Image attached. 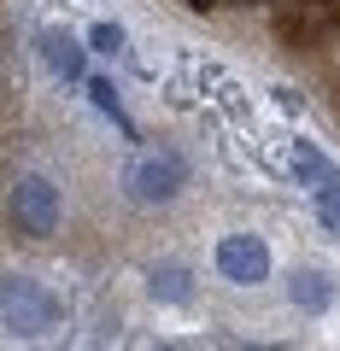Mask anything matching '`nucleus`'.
Masks as SVG:
<instances>
[{
	"mask_svg": "<svg viewBox=\"0 0 340 351\" xmlns=\"http://www.w3.org/2000/svg\"><path fill=\"white\" fill-rule=\"evenodd\" d=\"M182 188H188V164L177 152H147L129 170V199L135 205H170Z\"/></svg>",
	"mask_w": 340,
	"mask_h": 351,
	"instance_id": "obj_3",
	"label": "nucleus"
},
{
	"mask_svg": "<svg viewBox=\"0 0 340 351\" xmlns=\"http://www.w3.org/2000/svg\"><path fill=\"white\" fill-rule=\"evenodd\" d=\"M147 287H152V299H164V304H182V299L194 293V287H188V269H182V263H159Z\"/></svg>",
	"mask_w": 340,
	"mask_h": 351,
	"instance_id": "obj_8",
	"label": "nucleus"
},
{
	"mask_svg": "<svg viewBox=\"0 0 340 351\" xmlns=\"http://www.w3.org/2000/svg\"><path fill=\"white\" fill-rule=\"evenodd\" d=\"M89 100H94V106H100V112H106V117H117V123H124V112H117V88H112V82H106V76H94V82H89ZM124 129H129V123H124Z\"/></svg>",
	"mask_w": 340,
	"mask_h": 351,
	"instance_id": "obj_10",
	"label": "nucleus"
},
{
	"mask_svg": "<svg viewBox=\"0 0 340 351\" xmlns=\"http://www.w3.org/2000/svg\"><path fill=\"white\" fill-rule=\"evenodd\" d=\"M82 53H89V47H82L76 36H65V29H47V36H41V59H47L65 82H76V76H82Z\"/></svg>",
	"mask_w": 340,
	"mask_h": 351,
	"instance_id": "obj_5",
	"label": "nucleus"
},
{
	"mask_svg": "<svg viewBox=\"0 0 340 351\" xmlns=\"http://www.w3.org/2000/svg\"><path fill=\"white\" fill-rule=\"evenodd\" d=\"M317 217H323L328 234H340V188H323V193H317Z\"/></svg>",
	"mask_w": 340,
	"mask_h": 351,
	"instance_id": "obj_11",
	"label": "nucleus"
},
{
	"mask_svg": "<svg viewBox=\"0 0 340 351\" xmlns=\"http://www.w3.org/2000/svg\"><path fill=\"white\" fill-rule=\"evenodd\" d=\"M288 293H293V304H299V311H328V299H335V287H328L323 269H293Z\"/></svg>",
	"mask_w": 340,
	"mask_h": 351,
	"instance_id": "obj_6",
	"label": "nucleus"
},
{
	"mask_svg": "<svg viewBox=\"0 0 340 351\" xmlns=\"http://www.w3.org/2000/svg\"><path fill=\"white\" fill-rule=\"evenodd\" d=\"M6 217H12L18 234L41 240L59 228V188H53L47 176H18L12 182V199H6Z\"/></svg>",
	"mask_w": 340,
	"mask_h": 351,
	"instance_id": "obj_2",
	"label": "nucleus"
},
{
	"mask_svg": "<svg viewBox=\"0 0 340 351\" xmlns=\"http://www.w3.org/2000/svg\"><path fill=\"white\" fill-rule=\"evenodd\" d=\"M188 6H212V0H188Z\"/></svg>",
	"mask_w": 340,
	"mask_h": 351,
	"instance_id": "obj_13",
	"label": "nucleus"
},
{
	"mask_svg": "<svg viewBox=\"0 0 340 351\" xmlns=\"http://www.w3.org/2000/svg\"><path fill=\"white\" fill-rule=\"evenodd\" d=\"M288 164H293V176H299V182H311L317 193H323V188H340V170L323 158V152H311V147H293Z\"/></svg>",
	"mask_w": 340,
	"mask_h": 351,
	"instance_id": "obj_7",
	"label": "nucleus"
},
{
	"mask_svg": "<svg viewBox=\"0 0 340 351\" xmlns=\"http://www.w3.org/2000/svg\"><path fill=\"white\" fill-rule=\"evenodd\" d=\"M124 41H129L124 24H94V29H89V47H94V53H124Z\"/></svg>",
	"mask_w": 340,
	"mask_h": 351,
	"instance_id": "obj_9",
	"label": "nucleus"
},
{
	"mask_svg": "<svg viewBox=\"0 0 340 351\" xmlns=\"http://www.w3.org/2000/svg\"><path fill=\"white\" fill-rule=\"evenodd\" d=\"M0 322L18 339H36V334H53L65 322V304L53 287H41L30 276H0Z\"/></svg>",
	"mask_w": 340,
	"mask_h": 351,
	"instance_id": "obj_1",
	"label": "nucleus"
},
{
	"mask_svg": "<svg viewBox=\"0 0 340 351\" xmlns=\"http://www.w3.org/2000/svg\"><path fill=\"white\" fill-rule=\"evenodd\" d=\"M217 269L235 287H258V281H270V246L258 234H223L217 240Z\"/></svg>",
	"mask_w": 340,
	"mask_h": 351,
	"instance_id": "obj_4",
	"label": "nucleus"
},
{
	"mask_svg": "<svg viewBox=\"0 0 340 351\" xmlns=\"http://www.w3.org/2000/svg\"><path fill=\"white\" fill-rule=\"evenodd\" d=\"M235 6H264V0H235Z\"/></svg>",
	"mask_w": 340,
	"mask_h": 351,
	"instance_id": "obj_12",
	"label": "nucleus"
}]
</instances>
